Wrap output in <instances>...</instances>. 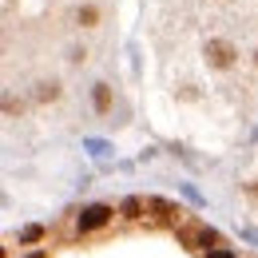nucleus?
I'll list each match as a JSON object with an SVG mask.
<instances>
[{
  "mask_svg": "<svg viewBox=\"0 0 258 258\" xmlns=\"http://www.w3.org/2000/svg\"><path fill=\"white\" fill-rule=\"evenodd\" d=\"M203 60L211 68H219V72H226V68H234V60H238V48H234L230 40H207Z\"/></svg>",
  "mask_w": 258,
  "mask_h": 258,
  "instance_id": "nucleus-1",
  "label": "nucleus"
},
{
  "mask_svg": "<svg viewBox=\"0 0 258 258\" xmlns=\"http://www.w3.org/2000/svg\"><path fill=\"white\" fill-rule=\"evenodd\" d=\"M111 215H115L111 207H103V203H92V207H84V211H80V219H76V223H80V230L88 234V230H103V226L111 223Z\"/></svg>",
  "mask_w": 258,
  "mask_h": 258,
  "instance_id": "nucleus-2",
  "label": "nucleus"
},
{
  "mask_svg": "<svg viewBox=\"0 0 258 258\" xmlns=\"http://www.w3.org/2000/svg\"><path fill=\"white\" fill-rule=\"evenodd\" d=\"M92 107H96V115H107V111H111V88H107V84H96V88H92Z\"/></svg>",
  "mask_w": 258,
  "mask_h": 258,
  "instance_id": "nucleus-3",
  "label": "nucleus"
},
{
  "mask_svg": "<svg viewBox=\"0 0 258 258\" xmlns=\"http://www.w3.org/2000/svg\"><path fill=\"white\" fill-rule=\"evenodd\" d=\"M191 242H199V246H207V250H211V246L219 242V234H215L211 226H199V230H195V234H191Z\"/></svg>",
  "mask_w": 258,
  "mask_h": 258,
  "instance_id": "nucleus-4",
  "label": "nucleus"
},
{
  "mask_svg": "<svg viewBox=\"0 0 258 258\" xmlns=\"http://www.w3.org/2000/svg\"><path fill=\"white\" fill-rule=\"evenodd\" d=\"M36 99H40V103L60 99V84H56V80H44V84H40V92H36Z\"/></svg>",
  "mask_w": 258,
  "mask_h": 258,
  "instance_id": "nucleus-5",
  "label": "nucleus"
},
{
  "mask_svg": "<svg viewBox=\"0 0 258 258\" xmlns=\"http://www.w3.org/2000/svg\"><path fill=\"white\" fill-rule=\"evenodd\" d=\"M76 20H80L84 28H92V24H96V20H99V8H96V4H84V8L76 12Z\"/></svg>",
  "mask_w": 258,
  "mask_h": 258,
  "instance_id": "nucleus-6",
  "label": "nucleus"
},
{
  "mask_svg": "<svg viewBox=\"0 0 258 258\" xmlns=\"http://www.w3.org/2000/svg\"><path fill=\"white\" fill-rule=\"evenodd\" d=\"M123 219H139V211H143V199H123Z\"/></svg>",
  "mask_w": 258,
  "mask_h": 258,
  "instance_id": "nucleus-7",
  "label": "nucleus"
},
{
  "mask_svg": "<svg viewBox=\"0 0 258 258\" xmlns=\"http://www.w3.org/2000/svg\"><path fill=\"white\" fill-rule=\"evenodd\" d=\"M44 238V226H24L20 230V242H40Z\"/></svg>",
  "mask_w": 258,
  "mask_h": 258,
  "instance_id": "nucleus-8",
  "label": "nucleus"
},
{
  "mask_svg": "<svg viewBox=\"0 0 258 258\" xmlns=\"http://www.w3.org/2000/svg\"><path fill=\"white\" fill-rule=\"evenodd\" d=\"M211 258H234V254H230V250H223V246H219V250H211Z\"/></svg>",
  "mask_w": 258,
  "mask_h": 258,
  "instance_id": "nucleus-9",
  "label": "nucleus"
},
{
  "mask_svg": "<svg viewBox=\"0 0 258 258\" xmlns=\"http://www.w3.org/2000/svg\"><path fill=\"white\" fill-rule=\"evenodd\" d=\"M32 258H48V250H40V254H32Z\"/></svg>",
  "mask_w": 258,
  "mask_h": 258,
  "instance_id": "nucleus-10",
  "label": "nucleus"
},
{
  "mask_svg": "<svg viewBox=\"0 0 258 258\" xmlns=\"http://www.w3.org/2000/svg\"><path fill=\"white\" fill-rule=\"evenodd\" d=\"M254 64H258V52H254Z\"/></svg>",
  "mask_w": 258,
  "mask_h": 258,
  "instance_id": "nucleus-11",
  "label": "nucleus"
}]
</instances>
